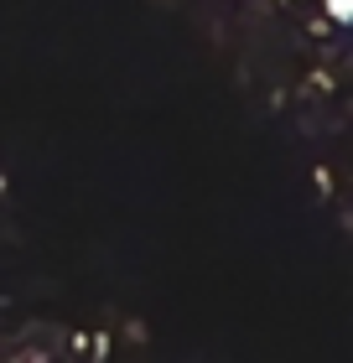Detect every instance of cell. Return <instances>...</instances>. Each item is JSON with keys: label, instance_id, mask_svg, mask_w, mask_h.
<instances>
[]
</instances>
